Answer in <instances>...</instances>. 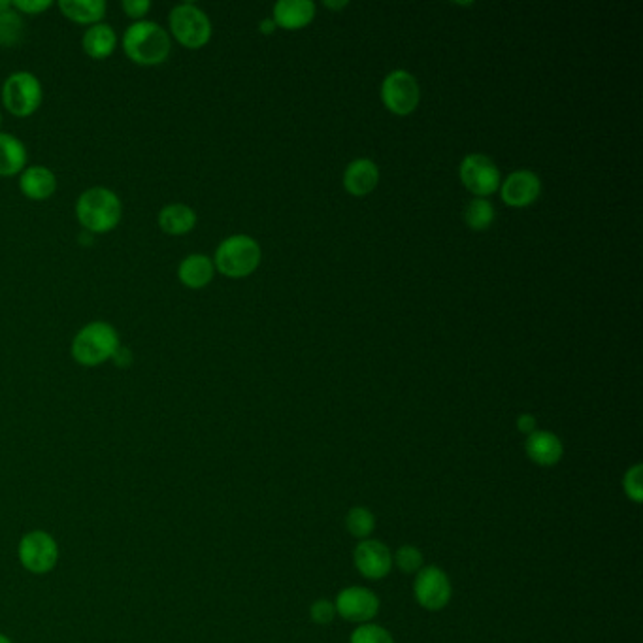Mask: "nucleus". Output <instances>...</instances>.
I'll return each mask as SVG.
<instances>
[{"label": "nucleus", "mask_w": 643, "mask_h": 643, "mask_svg": "<svg viewBox=\"0 0 643 643\" xmlns=\"http://www.w3.org/2000/svg\"><path fill=\"white\" fill-rule=\"evenodd\" d=\"M413 594L421 608L429 611L444 610L451 600V581L438 566H423L413 583Z\"/></svg>", "instance_id": "nucleus-9"}, {"label": "nucleus", "mask_w": 643, "mask_h": 643, "mask_svg": "<svg viewBox=\"0 0 643 643\" xmlns=\"http://www.w3.org/2000/svg\"><path fill=\"white\" fill-rule=\"evenodd\" d=\"M25 38V21L23 16L10 8L8 12L0 14V46L16 48Z\"/></svg>", "instance_id": "nucleus-23"}, {"label": "nucleus", "mask_w": 643, "mask_h": 643, "mask_svg": "<svg viewBox=\"0 0 643 643\" xmlns=\"http://www.w3.org/2000/svg\"><path fill=\"white\" fill-rule=\"evenodd\" d=\"M315 16L314 2L310 0H280L274 6V23L285 31H297L312 23Z\"/></svg>", "instance_id": "nucleus-18"}, {"label": "nucleus", "mask_w": 643, "mask_h": 643, "mask_svg": "<svg viewBox=\"0 0 643 643\" xmlns=\"http://www.w3.org/2000/svg\"><path fill=\"white\" fill-rule=\"evenodd\" d=\"M12 8V2L10 0H0V14L8 12Z\"/></svg>", "instance_id": "nucleus-35"}, {"label": "nucleus", "mask_w": 643, "mask_h": 643, "mask_svg": "<svg viewBox=\"0 0 643 643\" xmlns=\"http://www.w3.org/2000/svg\"><path fill=\"white\" fill-rule=\"evenodd\" d=\"M123 51L134 65H163L172 53V38L165 27L155 21H134L123 34Z\"/></svg>", "instance_id": "nucleus-1"}, {"label": "nucleus", "mask_w": 643, "mask_h": 643, "mask_svg": "<svg viewBox=\"0 0 643 643\" xmlns=\"http://www.w3.org/2000/svg\"><path fill=\"white\" fill-rule=\"evenodd\" d=\"M17 559L34 576L50 574L59 562V544L46 530H31L21 536Z\"/></svg>", "instance_id": "nucleus-7"}, {"label": "nucleus", "mask_w": 643, "mask_h": 643, "mask_svg": "<svg viewBox=\"0 0 643 643\" xmlns=\"http://www.w3.org/2000/svg\"><path fill=\"white\" fill-rule=\"evenodd\" d=\"M346 525L351 536H355L359 540H368V536L376 528V517H374V513L366 510L363 506H355L347 513Z\"/></svg>", "instance_id": "nucleus-25"}, {"label": "nucleus", "mask_w": 643, "mask_h": 643, "mask_svg": "<svg viewBox=\"0 0 643 643\" xmlns=\"http://www.w3.org/2000/svg\"><path fill=\"white\" fill-rule=\"evenodd\" d=\"M215 276L214 261L204 253H191L178 266V280L187 289H204Z\"/></svg>", "instance_id": "nucleus-17"}, {"label": "nucleus", "mask_w": 643, "mask_h": 643, "mask_svg": "<svg viewBox=\"0 0 643 643\" xmlns=\"http://www.w3.org/2000/svg\"><path fill=\"white\" fill-rule=\"evenodd\" d=\"M353 562L364 578L383 579L393 568V555L387 545L368 538L355 547Z\"/></svg>", "instance_id": "nucleus-12"}, {"label": "nucleus", "mask_w": 643, "mask_h": 643, "mask_svg": "<svg viewBox=\"0 0 643 643\" xmlns=\"http://www.w3.org/2000/svg\"><path fill=\"white\" fill-rule=\"evenodd\" d=\"M19 189L25 198L34 200V202H44L55 195L57 176L48 166H27L19 174Z\"/></svg>", "instance_id": "nucleus-14"}, {"label": "nucleus", "mask_w": 643, "mask_h": 643, "mask_svg": "<svg viewBox=\"0 0 643 643\" xmlns=\"http://www.w3.org/2000/svg\"><path fill=\"white\" fill-rule=\"evenodd\" d=\"M117 33L108 23H97L87 27L83 33L82 46L87 57L93 61H104L114 55L117 48Z\"/></svg>", "instance_id": "nucleus-19"}, {"label": "nucleus", "mask_w": 643, "mask_h": 643, "mask_svg": "<svg viewBox=\"0 0 643 643\" xmlns=\"http://www.w3.org/2000/svg\"><path fill=\"white\" fill-rule=\"evenodd\" d=\"M380 182V170L370 159H357L344 172V187L353 197H366L370 195Z\"/></svg>", "instance_id": "nucleus-16"}, {"label": "nucleus", "mask_w": 643, "mask_h": 643, "mask_svg": "<svg viewBox=\"0 0 643 643\" xmlns=\"http://www.w3.org/2000/svg\"><path fill=\"white\" fill-rule=\"evenodd\" d=\"M464 219L472 231H485L495 221V208L487 198H474L464 212Z\"/></svg>", "instance_id": "nucleus-24"}, {"label": "nucleus", "mask_w": 643, "mask_h": 643, "mask_svg": "<svg viewBox=\"0 0 643 643\" xmlns=\"http://www.w3.org/2000/svg\"><path fill=\"white\" fill-rule=\"evenodd\" d=\"M642 474V464H636V466H632L630 470H627L625 479H623L625 493H627L628 498H630L632 502H636V504H640L643 498Z\"/></svg>", "instance_id": "nucleus-28"}, {"label": "nucleus", "mask_w": 643, "mask_h": 643, "mask_svg": "<svg viewBox=\"0 0 643 643\" xmlns=\"http://www.w3.org/2000/svg\"><path fill=\"white\" fill-rule=\"evenodd\" d=\"M2 104L14 117H31L36 114L44 100L42 83L29 70L12 72L2 83Z\"/></svg>", "instance_id": "nucleus-6"}, {"label": "nucleus", "mask_w": 643, "mask_h": 643, "mask_svg": "<svg viewBox=\"0 0 643 643\" xmlns=\"http://www.w3.org/2000/svg\"><path fill=\"white\" fill-rule=\"evenodd\" d=\"M461 182L470 193L478 198L489 197L500 187V172L487 155L472 153L461 163Z\"/></svg>", "instance_id": "nucleus-10"}, {"label": "nucleus", "mask_w": 643, "mask_h": 643, "mask_svg": "<svg viewBox=\"0 0 643 643\" xmlns=\"http://www.w3.org/2000/svg\"><path fill=\"white\" fill-rule=\"evenodd\" d=\"M349 643H395V640L385 628L366 623L363 627L353 630Z\"/></svg>", "instance_id": "nucleus-27"}, {"label": "nucleus", "mask_w": 643, "mask_h": 643, "mask_svg": "<svg viewBox=\"0 0 643 643\" xmlns=\"http://www.w3.org/2000/svg\"><path fill=\"white\" fill-rule=\"evenodd\" d=\"M119 347L121 338L114 325H110L108 321H91L74 334L70 355L74 363L80 366L97 368L112 361Z\"/></svg>", "instance_id": "nucleus-3"}, {"label": "nucleus", "mask_w": 643, "mask_h": 643, "mask_svg": "<svg viewBox=\"0 0 643 643\" xmlns=\"http://www.w3.org/2000/svg\"><path fill=\"white\" fill-rule=\"evenodd\" d=\"M517 430L530 436V434L536 430V417L530 415V413L519 415V417H517Z\"/></svg>", "instance_id": "nucleus-33"}, {"label": "nucleus", "mask_w": 643, "mask_h": 643, "mask_svg": "<svg viewBox=\"0 0 643 643\" xmlns=\"http://www.w3.org/2000/svg\"><path fill=\"white\" fill-rule=\"evenodd\" d=\"M168 34L187 50H200L212 40V21L193 2H182L168 16Z\"/></svg>", "instance_id": "nucleus-5"}, {"label": "nucleus", "mask_w": 643, "mask_h": 643, "mask_svg": "<svg viewBox=\"0 0 643 643\" xmlns=\"http://www.w3.org/2000/svg\"><path fill=\"white\" fill-rule=\"evenodd\" d=\"M212 261L225 278H248L261 264V246L248 234H234L217 246Z\"/></svg>", "instance_id": "nucleus-4"}, {"label": "nucleus", "mask_w": 643, "mask_h": 643, "mask_svg": "<svg viewBox=\"0 0 643 643\" xmlns=\"http://www.w3.org/2000/svg\"><path fill=\"white\" fill-rule=\"evenodd\" d=\"M25 144L10 132H0V178H14L27 168Z\"/></svg>", "instance_id": "nucleus-21"}, {"label": "nucleus", "mask_w": 643, "mask_h": 643, "mask_svg": "<svg viewBox=\"0 0 643 643\" xmlns=\"http://www.w3.org/2000/svg\"><path fill=\"white\" fill-rule=\"evenodd\" d=\"M336 613L351 623H368L380 611V600L366 587H347L336 596Z\"/></svg>", "instance_id": "nucleus-11"}, {"label": "nucleus", "mask_w": 643, "mask_h": 643, "mask_svg": "<svg viewBox=\"0 0 643 643\" xmlns=\"http://www.w3.org/2000/svg\"><path fill=\"white\" fill-rule=\"evenodd\" d=\"M157 221L161 231L168 236H185L197 227L198 217L191 206L183 202H172L161 208Z\"/></svg>", "instance_id": "nucleus-20"}, {"label": "nucleus", "mask_w": 643, "mask_h": 643, "mask_svg": "<svg viewBox=\"0 0 643 643\" xmlns=\"http://www.w3.org/2000/svg\"><path fill=\"white\" fill-rule=\"evenodd\" d=\"M57 6L66 19L85 27L102 23L108 10L104 0H59Z\"/></svg>", "instance_id": "nucleus-22"}, {"label": "nucleus", "mask_w": 643, "mask_h": 643, "mask_svg": "<svg viewBox=\"0 0 643 643\" xmlns=\"http://www.w3.org/2000/svg\"><path fill=\"white\" fill-rule=\"evenodd\" d=\"M0 125H2V114H0Z\"/></svg>", "instance_id": "nucleus-38"}, {"label": "nucleus", "mask_w": 643, "mask_h": 643, "mask_svg": "<svg viewBox=\"0 0 643 643\" xmlns=\"http://www.w3.org/2000/svg\"><path fill=\"white\" fill-rule=\"evenodd\" d=\"M274 31H276L274 19H264V21H261V33L272 34Z\"/></svg>", "instance_id": "nucleus-34"}, {"label": "nucleus", "mask_w": 643, "mask_h": 643, "mask_svg": "<svg viewBox=\"0 0 643 643\" xmlns=\"http://www.w3.org/2000/svg\"><path fill=\"white\" fill-rule=\"evenodd\" d=\"M0 643H14V642H12V640H10V638H8L6 634H2V632H0Z\"/></svg>", "instance_id": "nucleus-37"}, {"label": "nucleus", "mask_w": 643, "mask_h": 643, "mask_svg": "<svg viewBox=\"0 0 643 643\" xmlns=\"http://www.w3.org/2000/svg\"><path fill=\"white\" fill-rule=\"evenodd\" d=\"M112 361H114L117 368H129L132 361H134V355H132V351L129 347L121 346L117 349L116 353H114Z\"/></svg>", "instance_id": "nucleus-32"}, {"label": "nucleus", "mask_w": 643, "mask_h": 643, "mask_svg": "<svg viewBox=\"0 0 643 643\" xmlns=\"http://www.w3.org/2000/svg\"><path fill=\"white\" fill-rule=\"evenodd\" d=\"M325 6L336 10V8H344V6H347V2H327V0H325Z\"/></svg>", "instance_id": "nucleus-36"}, {"label": "nucleus", "mask_w": 643, "mask_h": 643, "mask_svg": "<svg viewBox=\"0 0 643 643\" xmlns=\"http://www.w3.org/2000/svg\"><path fill=\"white\" fill-rule=\"evenodd\" d=\"M528 459L538 466H555L564 455L561 438L547 430H534L527 438Z\"/></svg>", "instance_id": "nucleus-15"}, {"label": "nucleus", "mask_w": 643, "mask_h": 643, "mask_svg": "<svg viewBox=\"0 0 643 643\" xmlns=\"http://www.w3.org/2000/svg\"><path fill=\"white\" fill-rule=\"evenodd\" d=\"M502 200L512 208H525L542 193L540 178L530 170H517L502 182Z\"/></svg>", "instance_id": "nucleus-13"}, {"label": "nucleus", "mask_w": 643, "mask_h": 643, "mask_svg": "<svg viewBox=\"0 0 643 643\" xmlns=\"http://www.w3.org/2000/svg\"><path fill=\"white\" fill-rule=\"evenodd\" d=\"M393 564L404 574H417L423 568V553L413 545H402L393 557Z\"/></svg>", "instance_id": "nucleus-26"}, {"label": "nucleus", "mask_w": 643, "mask_h": 643, "mask_svg": "<svg viewBox=\"0 0 643 643\" xmlns=\"http://www.w3.org/2000/svg\"><path fill=\"white\" fill-rule=\"evenodd\" d=\"M421 99L417 80L406 70L391 72L381 85V100L396 116H410Z\"/></svg>", "instance_id": "nucleus-8"}, {"label": "nucleus", "mask_w": 643, "mask_h": 643, "mask_svg": "<svg viewBox=\"0 0 643 643\" xmlns=\"http://www.w3.org/2000/svg\"><path fill=\"white\" fill-rule=\"evenodd\" d=\"M53 6L51 0H14L12 8L21 16H40Z\"/></svg>", "instance_id": "nucleus-29"}, {"label": "nucleus", "mask_w": 643, "mask_h": 643, "mask_svg": "<svg viewBox=\"0 0 643 643\" xmlns=\"http://www.w3.org/2000/svg\"><path fill=\"white\" fill-rule=\"evenodd\" d=\"M121 10L134 21H142V19H146L149 10H151V2L149 0H123Z\"/></svg>", "instance_id": "nucleus-31"}, {"label": "nucleus", "mask_w": 643, "mask_h": 643, "mask_svg": "<svg viewBox=\"0 0 643 643\" xmlns=\"http://www.w3.org/2000/svg\"><path fill=\"white\" fill-rule=\"evenodd\" d=\"M310 617L317 625H329L332 619L336 617V608L329 600H317L314 606L310 608Z\"/></svg>", "instance_id": "nucleus-30"}, {"label": "nucleus", "mask_w": 643, "mask_h": 643, "mask_svg": "<svg viewBox=\"0 0 643 643\" xmlns=\"http://www.w3.org/2000/svg\"><path fill=\"white\" fill-rule=\"evenodd\" d=\"M76 219L89 234H108L123 219V202L108 187H89L76 200Z\"/></svg>", "instance_id": "nucleus-2"}]
</instances>
